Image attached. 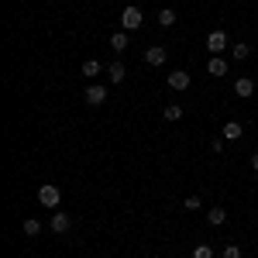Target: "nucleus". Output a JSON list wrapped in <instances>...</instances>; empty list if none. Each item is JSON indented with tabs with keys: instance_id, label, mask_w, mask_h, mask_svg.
<instances>
[{
	"instance_id": "nucleus-9",
	"label": "nucleus",
	"mask_w": 258,
	"mask_h": 258,
	"mask_svg": "<svg viewBox=\"0 0 258 258\" xmlns=\"http://www.w3.org/2000/svg\"><path fill=\"white\" fill-rule=\"evenodd\" d=\"M207 73H210V76H227V59L210 55V62H207Z\"/></svg>"
},
{
	"instance_id": "nucleus-12",
	"label": "nucleus",
	"mask_w": 258,
	"mask_h": 258,
	"mask_svg": "<svg viewBox=\"0 0 258 258\" xmlns=\"http://www.w3.org/2000/svg\"><path fill=\"white\" fill-rule=\"evenodd\" d=\"M224 220H227V210H224V207H210V210H207V224H210V227H220Z\"/></svg>"
},
{
	"instance_id": "nucleus-7",
	"label": "nucleus",
	"mask_w": 258,
	"mask_h": 258,
	"mask_svg": "<svg viewBox=\"0 0 258 258\" xmlns=\"http://www.w3.org/2000/svg\"><path fill=\"white\" fill-rule=\"evenodd\" d=\"M234 93H238L241 100H248L255 93V80H251V76H238V80H234Z\"/></svg>"
},
{
	"instance_id": "nucleus-23",
	"label": "nucleus",
	"mask_w": 258,
	"mask_h": 258,
	"mask_svg": "<svg viewBox=\"0 0 258 258\" xmlns=\"http://www.w3.org/2000/svg\"><path fill=\"white\" fill-rule=\"evenodd\" d=\"M251 169H255V172H258V152H255V155H251Z\"/></svg>"
},
{
	"instance_id": "nucleus-22",
	"label": "nucleus",
	"mask_w": 258,
	"mask_h": 258,
	"mask_svg": "<svg viewBox=\"0 0 258 258\" xmlns=\"http://www.w3.org/2000/svg\"><path fill=\"white\" fill-rule=\"evenodd\" d=\"M224 145H227V138H214V141H210V148H214L217 155H220V152H224Z\"/></svg>"
},
{
	"instance_id": "nucleus-21",
	"label": "nucleus",
	"mask_w": 258,
	"mask_h": 258,
	"mask_svg": "<svg viewBox=\"0 0 258 258\" xmlns=\"http://www.w3.org/2000/svg\"><path fill=\"white\" fill-rule=\"evenodd\" d=\"M220 258H241V248L238 244H227V248H224V255Z\"/></svg>"
},
{
	"instance_id": "nucleus-19",
	"label": "nucleus",
	"mask_w": 258,
	"mask_h": 258,
	"mask_svg": "<svg viewBox=\"0 0 258 258\" xmlns=\"http://www.w3.org/2000/svg\"><path fill=\"white\" fill-rule=\"evenodd\" d=\"M193 258H214V248L210 244H200L197 251H193Z\"/></svg>"
},
{
	"instance_id": "nucleus-11",
	"label": "nucleus",
	"mask_w": 258,
	"mask_h": 258,
	"mask_svg": "<svg viewBox=\"0 0 258 258\" xmlns=\"http://www.w3.org/2000/svg\"><path fill=\"white\" fill-rule=\"evenodd\" d=\"M124 76H127L124 62H110V66H107V80L110 83H124Z\"/></svg>"
},
{
	"instance_id": "nucleus-15",
	"label": "nucleus",
	"mask_w": 258,
	"mask_h": 258,
	"mask_svg": "<svg viewBox=\"0 0 258 258\" xmlns=\"http://www.w3.org/2000/svg\"><path fill=\"white\" fill-rule=\"evenodd\" d=\"M21 227H24V234H28V238H38V234H41V224H38L35 217H28Z\"/></svg>"
},
{
	"instance_id": "nucleus-16",
	"label": "nucleus",
	"mask_w": 258,
	"mask_h": 258,
	"mask_svg": "<svg viewBox=\"0 0 258 258\" xmlns=\"http://www.w3.org/2000/svg\"><path fill=\"white\" fill-rule=\"evenodd\" d=\"M159 24H162V28H172V24H176V11H172V7L159 11Z\"/></svg>"
},
{
	"instance_id": "nucleus-4",
	"label": "nucleus",
	"mask_w": 258,
	"mask_h": 258,
	"mask_svg": "<svg viewBox=\"0 0 258 258\" xmlns=\"http://www.w3.org/2000/svg\"><path fill=\"white\" fill-rule=\"evenodd\" d=\"M165 59H169V52H165L162 45H148V48H145V62H148V66H165Z\"/></svg>"
},
{
	"instance_id": "nucleus-3",
	"label": "nucleus",
	"mask_w": 258,
	"mask_h": 258,
	"mask_svg": "<svg viewBox=\"0 0 258 258\" xmlns=\"http://www.w3.org/2000/svg\"><path fill=\"white\" fill-rule=\"evenodd\" d=\"M207 48H210V55H220V52L227 48V31H220V28H214V31L207 35Z\"/></svg>"
},
{
	"instance_id": "nucleus-2",
	"label": "nucleus",
	"mask_w": 258,
	"mask_h": 258,
	"mask_svg": "<svg viewBox=\"0 0 258 258\" xmlns=\"http://www.w3.org/2000/svg\"><path fill=\"white\" fill-rule=\"evenodd\" d=\"M38 203L48 207V210H55V207L62 203V189L59 186H38Z\"/></svg>"
},
{
	"instance_id": "nucleus-10",
	"label": "nucleus",
	"mask_w": 258,
	"mask_h": 258,
	"mask_svg": "<svg viewBox=\"0 0 258 258\" xmlns=\"http://www.w3.org/2000/svg\"><path fill=\"white\" fill-rule=\"evenodd\" d=\"M241 135H244V131H241V124H238V120H227V124L220 127V138H227V141H238Z\"/></svg>"
},
{
	"instance_id": "nucleus-6",
	"label": "nucleus",
	"mask_w": 258,
	"mask_h": 258,
	"mask_svg": "<svg viewBox=\"0 0 258 258\" xmlns=\"http://www.w3.org/2000/svg\"><path fill=\"white\" fill-rule=\"evenodd\" d=\"M86 103H90V107H100V103H107V86L93 83V86L86 90Z\"/></svg>"
},
{
	"instance_id": "nucleus-17",
	"label": "nucleus",
	"mask_w": 258,
	"mask_h": 258,
	"mask_svg": "<svg viewBox=\"0 0 258 258\" xmlns=\"http://www.w3.org/2000/svg\"><path fill=\"white\" fill-rule=\"evenodd\" d=\"M231 55H234V59H248V55H251V45H244V41H238V45H234V48H231Z\"/></svg>"
},
{
	"instance_id": "nucleus-18",
	"label": "nucleus",
	"mask_w": 258,
	"mask_h": 258,
	"mask_svg": "<svg viewBox=\"0 0 258 258\" xmlns=\"http://www.w3.org/2000/svg\"><path fill=\"white\" fill-rule=\"evenodd\" d=\"M100 69H103V66H100L97 59H86V62H83V76H100Z\"/></svg>"
},
{
	"instance_id": "nucleus-13",
	"label": "nucleus",
	"mask_w": 258,
	"mask_h": 258,
	"mask_svg": "<svg viewBox=\"0 0 258 258\" xmlns=\"http://www.w3.org/2000/svg\"><path fill=\"white\" fill-rule=\"evenodd\" d=\"M127 45H131V38H127V31H117V35H110V48H114V52H124V48H127Z\"/></svg>"
},
{
	"instance_id": "nucleus-1",
	"label": "nucleus",
	"mask_w": 258,
	"mask_h": 258,
	"mask_svg": "<svg viewBox=\"0 0 258 258\" xmlns=\"http://www.w3.org/2000/svg\"><path fill=\"white\" fill-rule=\"evenodd\" d=\"M141 24H145L141 7H124V11H120V28H124V31H138Z\"/></svg>"
},
{
	"instance_id": "nucleus-20",
	"label": "nucleus",
	"mask_w": 258,
	"mask_h": 258,
	"mask_svg": "<svg viewBox=\"0 0 258 258\" xmlns=\"http://www.w3.org/2000/svg\"><path fill=\"white\" fill-rule=\"evenodd\" d=\"M182 207H186V210H200V207H203V200H200V197H186Z\"/></svg>"
},
{
	"instance_id": "nucleus-8",
	"label": "nucleus",
	"mask_w": 258,
	"mask_h": 258,
	"mask_svg": "<svg viewBox=\"0 0 258 258\" xmlns=\"http://www.w3.org/2000/svg\"><path fill=\"white\" fill-rule=\"evenodd\" d=\"M48 227H52L55 234H66V231L73 227V217H69V214H52V220H48Z\"/></svg>"
},
{
	"instance_id": "nucleus-14",
	"label": "nucleus",
	"mask_w": 258,
	"mask_h": 258,
	"mask_svg": "<svg viewBox=\"0 0 258 258\" xmlns=\"http://www.w3.org/2000/svg\"><path fill=\"white\" fill-rule=\"evenodd\" d=\"M162 117H165V120H179V117H182V103H165Z\"/></svg>"
},
{
	"instance_id": "nucleus-5",
	"label": "nucleus",
	"mask_w": 258,
	"mask_h": 258,
	"mask_svg": "<svg viewBox=\"0 0 258 258\" xmlns=\"http://www.w3.org/2000/svg\"><path fill=\"white\" fill-rule=\"evenodd\" d=\"M189 73H186V69H172V73H169V86H172V90H189Z\"/></svg>"
}]
</instances>
